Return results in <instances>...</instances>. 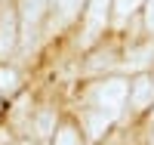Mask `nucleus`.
<instances>
[{"instance_id":"7","label":"nucleus","mask_w":154,"mask_h":145,"mask_svg":"<svg viewBox=\"0 0 154 145\" xmlns=\"http://www.w3.org/2000/svg\"><path fill=\"white\" fill-rule=\"evenodd\" d=\"M111 121H114V117L105 114V111H99V114L89 111V114H86V130H89V136H102V133H105V127H108Z\"/></svg>"},{"instance_id":"4","label":"nucleus","mask_w":154,"mask_h":145,"mask_svg":"<svg viewBox=\"0 0 154 145\" xmlns=\"http://www.w3.org/2000/svg\"><path fill=\"white\" fill-rule=\"evenodd\" d=\"M108 12H111V0H89V9H86V40H93V37H99V31H105Z\"/></svg>"},{"instance_id":"10","label":"nucleus","mask_w":154,"mask_h":145,"mask_svg":"<svg viewBox=\"0 0 154 145\" xmlns=\"http://www.w3.org/2000/svg\"><path fill=\"white\" fill-rule=\"evenodd\" d=\"M56 3H59V12H62V22H71L83 9V0H56Z\"/></svg>"},{"instance_id":"2","label":"nucleus","mask_w":154,"mask_h":145,"mask_svg":"<svg viewBox=\"0 0 154 145\" xmlns=\"http://www.w3.org/2000/svg\"><path fill=\"white\" fill-rule=\"evenodd\" d=\"M19 40V12L16 6L3 3L0 6V59H6Z\"/></svg>"},{"instance_id":"1","label":"nucleus","mask_w":154,"mask_h":145,"mask_svg":"<svg viewBox=\"0 0 154 145\" xmlns=\"http://www.w3.org/2000/svg\"><path fill=\"white\" fill-rule=\"evenodd\" d=\"M126 96H130V87H126V80H120V77H108V80H102L93 93H89V99L96 102V108L111 114V117L120 114Z\"/></svg>"},{"instance_id":"12","label":"nucleus","mask_w":154,"mask_h":145,"mask_svg":"<svg viewBox=\"0 0 154 145\" xmlns=\"http://www.w3.org/2000/svg\"><path fill=\"white\" fill-rule=\"evenodd\" d=\"M34 127H37V133H40V136L56 133V130H53V111H40V117L34 121Z\"/></svg>"},{"instance_id":"6","label":"nucleus","mask_w":154,"mask_h":145,"mask_svg":"<svg viewBox=\"0 0 154 145\" xmlns=\"http://www.w3.org/2000/svg\"><path fill=\"white\" fill-rule=\"evenodd\" d=\"M151 59H154V40L145 43V46H139V49H133L130 56H126V65H130V68H145Z\"/></svg>"},{"instance_id":"9","label":"nucleus","mask_w":154,"mask_h":145,"mask_svg":"<svg viewBox=\"0 0 154 145\" xmlns=\"http://www.w3.org/2000/svg\"><path fill=\"white\" fill-rule=\"evenodd\" d=\"M53 145H80V133H77V127H74V124H62V127L56 130Z\"/></svg>"},{"instance_id":"13","label":"nucleus","mask_w":154,"mask_h":145,"mask_svg":"<svg viewBox=\"0 0 154 145\" xmlns=\"http://www.w3.org/2000/svg\"><path fill=\"white\" fill-rule=\"evenodd\" d=\"M145 9V28H148V34H154V0H145V3H142Z\"/></svg>"},{"instance_id":"3","label":"nucleus","mask_w":154,"mask_h":145,"mask_svg":"<svg viewBox=\"0 0 154 145\" xmlns=\"http://www.w3.org/2000/svg\"><path fill=\"white\" fill-rule=\"evenodd\" d=\"M46 6H49V0H19V22H22V37L25 40H31L34 37V31H37V25L43 22V16H46Z\"/></svg>"},{"instance_id":"8","label":"nucleus","mask_w":154,"mask_h":145,"mask_svg":"<svg viewBox=\"0 0 154 145\" xmlns=\"http://www.w3.org/2000/svg\"><path fill=\"white\" fill-rule=\"evenodd\" d=\"M16 90H19V74H16V68L0 65V93H3V96H12Z\"/></svg>"},{"instance_id":"11","label":"nucleus","mask_w":154,"mask_h":145,"mask_svg":"<svg viewBox=\"0 0 154 145\" xmlns=\"http://www.w3.org/2000/svg\"><path fill=\"white\" fill-rule=\"evenodd\" d=\"M142 3L145 0H114V12H117V19H126V16H133Z\"/></svg>"},{"instance_id":"5","label":"nucleus","mask_w":154,"mask_h":145,"mask_svg":"<svg viewBox=\"0 0 154 145\" xmlns=\"http://www.w3.org/2000/svg\"><path fill=\"white\" fill-rule=\"evenodd\" d=\"M151 102H154V80L148 74H139L130 84V105H133V111H142Z\"/></svg>"},{"instance_id":"14","label":"nucleus","mask_w":154,"mask_h":145,"mask_svg":"<svg viewBox=\"0 0 154 145\" xmlns=\"http://www.w3.org/2000/svg\"><path fill=\"white\" fill-rule=\"evenodd\" d=\"M151 136H154V117H151Z\"/></svg>"},{"instance_id":"15","label":"nucleus","mask_w":154,"mask_h":145,"mask_svg":"<svg viewBox=\"0 0 154 145\" xmlns=\"http://www.w3.org/2000/svg\"><path fill=\"white\" fill-rule=\"evenodd\" d=\"M151 80H154V77H151Z\"/></svg>"}]
</instances>
